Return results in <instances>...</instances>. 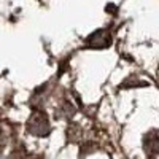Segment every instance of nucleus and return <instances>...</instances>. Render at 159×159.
<instances>
[{"label":"nucleus","instance_id":"f257e3e1","mask_svg":"<svg viewBox=\"0 0 159 159\" xmlns=\"http://www.w3.org/2000/svg\"><path fill=\"white\" fill-rule=\"evenodd\" d=\"M145 150L151 156L159 153V134L157 132H153V134L147 135V139H145Z\"/></svg>","mask_w":159,"mask_h":159}]
</instances>
